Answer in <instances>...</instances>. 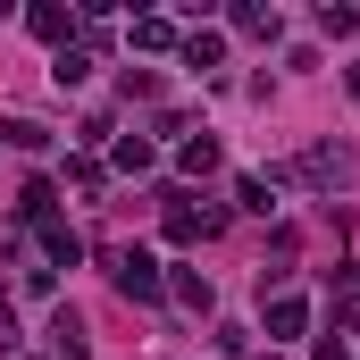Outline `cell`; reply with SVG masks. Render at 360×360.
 <instances>
[{
    "label": "cell",
    "mask_w": 360,
    "mask_h": 360,
    "mask_svg": "<svg viewBox=\"0 0 360 360\" xmlns=\"http://www.w3.org/2000/svg\"><path fill=\"white\" fill-rule=\"evenodd\" d=\"M210 235H218V210H210V201H193V193H168V243L193 252V243H210Z\"/></svg>",
    "instance_id": "obj_1"
},
{
    "label": "cell",
    "mask_w": 360,
    "mask_h": 360,
    "mask_svg": "<svg viewBox=\"0 0 360 360\" xmlns=\"http://www.w3.org/2000/svg\"><path fill=\"white\" fill-rule=\"evenodd\" d=\"M109 276H117V293H126V302H160V285H168L151 252H109Z\"/></svg>",
    "instance_id": "obj_2"
},
{
    "label": "cell",
    "mask_w": 360,
    "mask_h": 360,
    "mask_svg": "<svg viewBox=\"0 0 360 360\" xmlns=\"http://www.w3.org/2000/svg\"><path fill=\"white\" fill-rule=\"evenodd\" d=\"M42 335H51V360H92V335H84V319H76V310H51V327H42Z\"/></svg>",
    "instance_id": "obj_3"
},
{
    "label": "cell",
    "mask_w": 360,
    "mask_h": 360,
    "mask_svg": "<svg viewBox=\"0 0 360 360\" xmlns=\"http://www.w3.org/2000/svg\"><path fill=\"white\" fill-rule=\"evenodd\" d=\"M25 25H34L42 42H59V51H68V34H76V8H59V0H42V8H25Z\"/></svg>",
    "instance_id": "obj_4"
},
{
    "label": "cell",
    "mask_w": 360,
    "mask_h": 360,
    "mask_svg": "<svg viewBox=\"0 0 360 360\" xmlns=\"http://www.w3.org/2000/svg\"><path fill=\"white\" fill-rule=\"evenodd\" d=\"M293 176H302V184H344V176H352V160H344V151H302Z\"/></svg>",
    "instance_id": "obj_5"
},
{
    "label": "cell",
    "mask_w": 360,
    "mask_h": 360,
    "mask_svg": "<svg viewBox=\"0 0 360 360\" xmlns=\"http://www.w3.org/2000/svg\"><path fill=\"white\" fill-rule=\"evenodd\" d=\"M42 252H51L59 269H76V252H84V235H76V226H59V218H42Z\"/></svg>",
    "instance_id": "obj_6"
},
{
    "label": "cell",
    "mask_w": 360,
    "mask_h": 360,
    "mask_svg": "<svg viewBox=\"0 0 360 360\" xmlns=\"http://www.w3.org/2000/svg\"><path fill=\"white\" fill-rule=\"evenodd\" d=\"M134 51H184V34L168 17H134Z\"/></svg>",
    "instance_id": "obj_7"
},
{
    "label": "cell",
    "mask_w": 360,
    "mask_h": 360,
    "mask_svg": "<svg viewBox=\"0 0 360 360\" xmlns=\"http://www.w3.org/2000/svg\"><path fill=\"white\" fill-rule=\"evenodd\" d=\"M168 293H176L184 310H201V319H210V276H201V269H176V276H168Z\"/></svg>",
    "instance_id": "obj_8"
},
{
    "label": "cell",
    "mask_w": 360,
    "mask_h": 360,
    "mask_svg": "<svg viewBox=\"0 0 360 360\" xmlns=\"http://www.w3.org/2000/svg\"><path fill=\"white\" fill-rule=\"evenodd\" d=\"M218 59H226V34H210V25L184 34V68H218Z\"/></svg>",
    "instance_id": "obj_9"
},
{
    "label": "cell",
    "mask_w": 360,
    "mask_h": 360,
    "mask_svg": "<svg viewBox=\"0 0 360 360\" xmlns=\"http://www.w3.org/2000/svg\"><path fill=\"white\" fill-rule=\"evenodd\" d=\"M302 327H310V310H302L293 293H276L269 302V335H302Z\"/></svg>",
    "instance_id": "obj_10"
},
{
    "label": "cell",
    "mask_w": 360,
    "mask_h": 360,
    "mask_svg": "<svg viewBox=\"0 0 360 360\" xmlns=\"http://www.w3.org/2000/svg\"><path fill=\"white\" fill-rule=\"evenodd\" d=\"M176 168H184V176H210V168H218V143H210V134H193V143L176 151Z\"/></svg>",
    "instance_id": "obj_11"
},
{
    "label": "cell",
    "mask_w": 360,
    "mask_h": 360,
    "mask_svg": "<svg viewBox=\"0 0 360 360\" xmlns=\"http://www.w3.org/2000/svg\"><path fill=\"white\" fill-rule=\"evenodd\" d=\"M235 34H252V42H276V8H252V0H243V8H235Z\"/></svg>",
    "instance_id": "obj_12"
},
{
    "label": "cell",
    "mask_w": 360,
    "mask_h": 360,
    "mask_svg": "<svg viewBox=\"0 0 360 360\" xmlns=\"http://www.w3.org/2000/svg\"><path fill=\"white\" fill-rule=\"evenodd\" d=\"M92 76V51H59V59H51V84L68 92V84H84Z\"/></svg>",
    "instance_id": "obj_13"
},
{
    "label": "cell",
    "mask_w": 360,
    "mask_h": 360,
    "mask_svg": "<svg viewBox=\"0 0 360 360\" xmlns=\"http://www.w3.org/2000/svg\"><path fill=\"white\" fill-rule=\"evenodd\" d=\"M51 201H59V193H51V176H34L25 193H17V218H51Z\"/></svg>",
    "instance_id": "obj_14"
},
{
    "label": "cell",
    "mask_w": 360,
    "mask_h": 360,
    "mask_svg": "<svg viewBox=\"0 0 360 360\" xmlns=\"http://www.w3.org/2000/svg\"><path fill=\"white\" fill-rule=\"evenodd\" d=\"M319 34H360V8H344V0H327V8H319Z\"/></svg>",
    "instance_id": "obj_15"
},
{
    "label": "cell",
    "mask_w": 360,
    "mask_h": 360,
    "mask_svg": "<svg viewBox=\"0 0 360 360\" xmlns=\"http://www.w3.org/2000/svg\"><path fill=\"white\" fill-rule=\"evenodd\" d=\"M0 134H8V143H17V151H42V143H51V134H42V126H34V117H8V126H0Z\"/></svg>",
    "instance_id": "obj_16"
},
{
    "label": "cell",
    "mask_w": 360,
    "mask_h": 360,
    "mask_svg": "<svg viewBox=\"0 0 360 360\" xmlns=\"http://www.w3.org/2000/svg\"><path fill=\"white\" fill-rule=\"evenodd\" d=\"M117 168H134V176H143V168H151V143H143V134H117Z\"/></svg>",
    "instance_id": "obj_17"
},
{
    "label": "cell",
    "mask_w": 360,
    "mask_h": 360,
    "mask_svg": "<svg viewBox=\"0 0 360 360\" xmlns=\"http://www.w3.org/2000/svg\"><path fill=\"white\" fill-rule=\"evenodd\" d=\"M235 201H243V210H260V218H269V210H276V193H269V184H260V176H243V184H235Z\"/></svg>",
    "instance_id": "obj_18"
},
{
    "label": "cell",
    "mask_w": 360,
    "mask_h": 360,
    "mask_svg": "<svg viewBox=\"0 0 360 360\" xmlns=\"http://www.w3.org/2000/svg\"><path fill=\"white\" fill-rule=\"evenodd\" d=\"M0 327H8V285H0Z\"/></svg>",
    "instance_id": "obj_19"
},
{
    "label": "cell",
    "mask_w": 360,
    "mask_h": 360,
    "mask_svg": "<svg viewBox=\"0 0 360 360\" xmlns=\"http://www.w3.org/2000/svg\"><path fill=\"white\" fill-rule=\"evenodd\" d=\"M344 84H352V101H360V68H352V76H344Z\"/></svg>",
    "instance_id": "obj_20"
},
{
    "label": "cell",
    "mask_w": 360,
    "mask_h": 360,
    "mask_svg": "<svg viewBox=\"0 0 360 360\" xmlns=\"http://www.w3.org/2000/svg\"><path fill=\"white\" fill-rule=\"evenodd\" d=\"M260 360H276V352H260Z\"/></svg>",
    "instance_id": "obj_21"
}]
</instances>
